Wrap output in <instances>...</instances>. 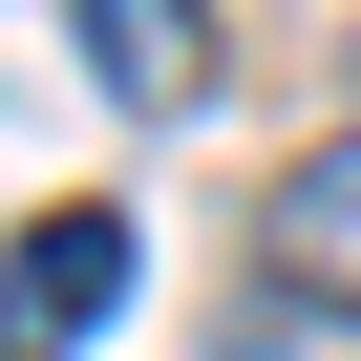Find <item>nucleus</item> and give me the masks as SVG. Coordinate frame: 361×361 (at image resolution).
<instances>
[{"label":"nucleus","instance_id":"1","mask_svg":"<svg viewBox=\"0 0 361 361\" xmlns=\"http://www.w3.org/2000/svg\"><path fill=\"white\" fill-rule=\"evenodd\" d=\"M128 319V213H43V234H0V361H85Z\"/></svg>","mask_w":361,"mask_h":361},{"label":"nucleus","instance_id":"2","mask_svg":"<svg viewBox=\"0 0 361 361\" xmlns=\"http://www.w3.org/2000/svg\"><path fill=\"white\" fill-rule=\"evenodd\" d=\"M64 22H85V64H106L128 128H192L213 106V0H64Z\"/></svg>","mask_w":361,"mask_h":361},{"label":"nucleus","instance_id":"3","mask_svg":"<svg viewBox=\"0 0 361 361\" xmlns=\"http://www.w3.org/2000/svg\"><path fill=\"white\" fill-rule=\"evenodd\" d=\"M276 276H298V319H361V128L276 170Z\"/></svg>","mask_w":361,"mask_h":361}]
</instances>
